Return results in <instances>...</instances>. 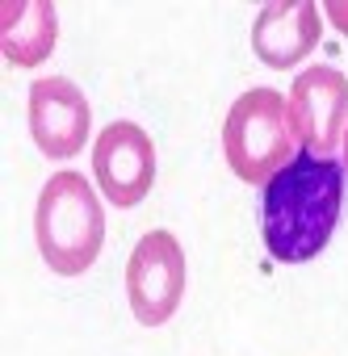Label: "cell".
<instances>
[{
	"label": "cell",
	"mask_w": 348,
	"mask_h": 356,
	"mask_svg": "<svg viewBox=\"0 0 348 356\" xmlns=\"http://www.w3.org/2000/svg\"><path fill=\"white\" fill-rule=\"evenodd\" d=\"M344 210V163L294 155L260 197V235L277 264L315 260L335 235Z\"/></svg>",
	"instance_id": "6da1fadb"
},
{
	"label": "cell",
	"mask_w": 348,
	"mask_h": 356,
	"mask_svg": "<svg viewBox=\"0 0 348 356\" xmlns=\"http://www.w3.org/2000/svg\"><path fill=\"white\" fill-rule=\"evenodd\" d=\"M34 239L51 273L80 277L97 264L105 243V214L97 189L80 172H55L38 193Z\"/></svg>",
	"instance_id": "7a4b0ae2"
},
{
	"label": "cell",
	"mask_w": 348,
	"mask_h": 356,
	"mask_svg": "<svg viewBox=\"0 0 348 356\" xmlns=\"http://www.w3.org/2000/svg\"><path fill=\"white\" fill-rule=\"evenodd\" d=\"M294 122L277 88H248L235 97L223 122V155L231 172L248 185H269L294 159Z\"/></svg>",
	"instance_id": "3957f363"
},
{
	"label": "cell",
	"mask_w": 348,
	"mask_h": 356,
	"mask_svg": "<svg viewBox=\"0 0 348 356\" xmlns=\"http://www.w3.org/2000/svg\"><path fill=\"white\" fill-rule=\"evenodd\" d=\"M126 298L143 327H164L185 298V252L172 231H147L126 260Z\"/></svg>",
	"instance_id": "277c9868"
},
{
	"label": "cell",
	"mask_w": 348,
	"mask_h": 356,
	"mask_svg": "<svg viewBox=\"0 0 348 356\" xmlns=\"http://www.w3.org/2000/svg\"><path fill=\"white\" fill-rule=\"evenodd\" d=\"M285 105H290L294 138L302 143V151L331 159V151L344 143V130H348V76L340 67L315 63L290 84Z\"/></svg>",
	"instance_id": "5b68a950"
},
{
	"label": "cell",
	"mask_w": 348,
	"mask_h": 356,
	"mask_svg": "<svg viewBox=\"0 0 348 356\" xmlns=\"http://www.w3.org/2000/svg\"><path fill=\"white\" fill-rule=\"evenodd\" d=\"M93 176L109 206H139L155 185V147L147 130L134 122H109L93 143Z\"/></svg>",
	"instance_id": "8992f818"
},
{
	"label": "cell",
	"mask_w": 348,
	"mask_h": 356,
	"mask_svg": "<svg viewBox=\"0 0 348 356\" xmlns=\"http://www.w3.org/2000/svg\"><path fill=\"white\" fill-rule=\"evenodd\" d=\"M93 130L88 97L68 76H42L30 88V138L47 159H72Z\"/></svg>",
	"instance_id": "52a82bcc"
},
{
	"label": "cell",
	"mask_w": 348,
	"mask_h": 356,
	"mask_svg": "<svg viewBox=\"0 0 348 356\" xmlns=\"http://www.w3.org/2000/svg\"><path fill=\"white\" fill-rule=\"evenodd\" d=\"M323 34V9L315 0H273L252 22V51L264 67H298Z\"/></svg>",
	"instance_id": "ba28073f"
},
{
	"label": "cell",
	"mask_w": 348,
	"mask_h": 356,
	"mask_svg": "<svg viewBox=\"0 0 348 356\" xmlns=\"http://www.w3.org/2000/svg\"><path fill=\"white\" fill-rule=\"evenodd\" d=\"M59 42V13L51 0H5L0 5V55L13 67H38Z\"/></svg>",
	"instance_id": "9c48e42d"
},
{
	"label": "cell",
	"mask_w": 348,
	"mask_h": 356,
	"mask_svg": "<svg viewBox=\"0 0 348 356\" xmlns=\"http://www.w3.org/2000/svg\"><path fill=\"white\" fill-rule=\"evenodd\" d=\"M327 17L335 22L340 34H348V0H335V5H327Z\"/></svg>",
	"instance_id": "30bf717a"
},
{
	"label": "cell",
	"mask_w": 348,
	"mask_h": 356,
	"mask_svg": "<svg viewBox=\"0 0 348 356\" xmlns=\"http://www.w3.org/2000/svg\"><path fill=\"white\" fill-rule=\"evenodd\" d=\"M344 172H348V130H344Z\"/></svg>",
	"instance_id": "8fae6325"
}]
</instances>
